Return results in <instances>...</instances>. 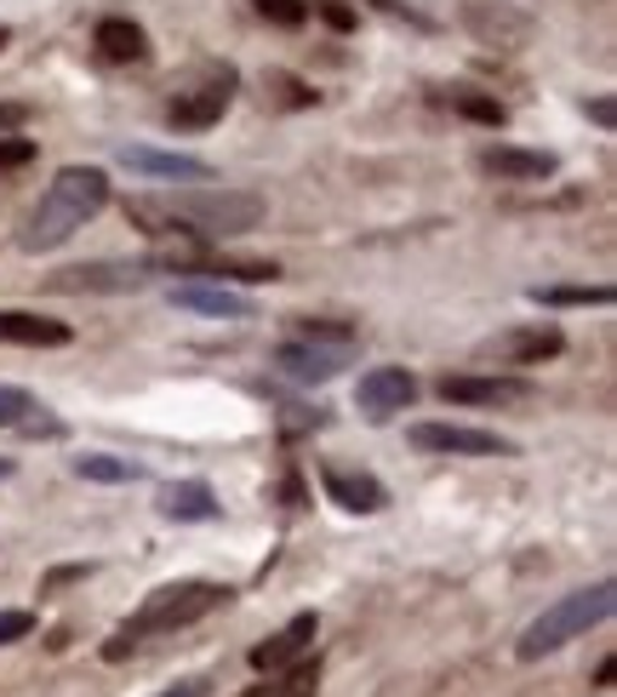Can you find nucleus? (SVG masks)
<instances>
[{
    "mask_svg": "<svg viewBox=\"0 0 617 697\" xmlns=\"http://www.w3.org/2000/svg\"><path fill=\"white\" fill-rule=\"evenodd\" d=\"M223 601H229V589H223V583H206V578L160 583L155 594H144V606H137L109 641H103V663L132 657L137 646L155 641V635H178V629H189V623H200V617H212Z\"/></svg>",
    "mask_w": 617,
    "mask_h": 697,
    "instance_id": "obj_1",
    "label": "nucleus"
},
{
    "mask_svg": "<svg viewBox=\"0 0 617 697\" xmlns=\"http://www.w3.org/2000/svg\"><path fill=\"white\" fill-rule=\"evenodd\" d=\"M103 207H109V178H103L97 166H63V172L46 183V194L34 201L18 246L23 252H52V246H63L69 235H75V229H86Z\"/></svg>",
    "mask_w": 617,
    "mask_h": 697,
    "instance_id": "obj_2",
    "label": "nucleus"
},
{
    "mask_svg": "<svg viewBox=\"0 0 617 697\" xmlns=\"http://www.w3.org/2000/svg\"><path fill=\"white\" fill-rule=\"evenodd\" d=\"M611 606H617V589H611V583H595V589L561 594L555 606H543V612L521 629V641H514V657L537 663V657H548V652H561L566 641H577V635H589L595 623H606V617H611Z\"/></svg>",
    "mask_w": 617,
    "mask_h": 697,
    "instance_id": "obj_3",
    "label": "nucleus"
},
{
    "mask_svg": "<svg viewBox=\"0 0 617 697\" xmlns=\"http://www.w3.org/2000/svg\"><path fill=\"white\" fill-rule=\"evenodd\" d=\"M406 441L418 452H446V457H509L514 441L492 435V429H469V423H411Z\"/></svg>",
    "mask_w": 617,
    "mask_h": 697,
    "instance_id": "obj_4",
    "label": "nucleus"
},
{
    "mask_svg": "<svg viewBox=\"0 0 617 697\" xmlns=\"http://www.w3.org/2000/svg\"><path fill=\"white\" fill-rule=\"evenodd\" d=\"M355 360V344H321V338H292L274 349V367L297 383H332Z\"/></svg>",
    "mask_w": 617,
    "mask_h": 697,
    "instance_id": "obj_5",
    "label": "nucleus"
},
{
    "mask_svg": "<svg viewBox=\"0 0 617 697\" xmlns=\"http://www.w3.org/2000/svg\"><path fill=\"white\" fill-rule=\"evenodd\" d=\"M566 349V338H561V326H514V331H503V338H492L487 349V360H498V367H543V360H555Z\"/></svg>",
    "mask_w": 617,
    "mask_h": 697,
    "instance_id": "obj_6",
    "label": "nucleus"
},
{
    "mask_svg": "<svg viewBox=\"0 0 617 697\" xmlns=\"http://www.w3.org/2000/svg\"><path fill=\"white\" fill-rule=\"evenodd\" d=\"M532 383L526 378H474V372H458V378H440V401H452V406H521L532 401Z\"/></svg>",
    "mask_w": 617,
    "mask_h": 697,
    "instance_id": "obj_7",
    "label": "nucleus"
},
{
    "mask_svg": "<svg viewBox=\"0 0 617 697\" xmlns=\"http://www.w3.org/2000/svg\"><path fill=\"white\" fill-rule=\"evenodd\" d=\"M355 401L372 423H384V418H395V412H406L411 401H418V378H411L406 367H372L355 389Z\"/></svg>",
    "mask_w": 617,
    "mask_h": 697,
    "instance_id": "obj_8",
    "label": "nucleus"
},
{
    "mask_svg": "<svg viewBox=\"0 0 617 697\" xmlns=\"http://www.w3.org/2000/svg\"><path fill=\"white\" fill-rule=\"evenodd\" d=\"M149 257L137 263H81V270H63L52 281V292H144L149 286Z\"/></svg>",
    "mask_w": 617,
    "mask_h": 697,
    "instance_id": "obj_9",
    "label": "nucleus"
},
{
    "mask_svg": "<svg viewBox=\"0 0 617 697\" xmlns=\"http://www.w3.org/2000/svg\"><path fill=\"white\" fill-rule=\"evenodd\" d=\"M321 486H326L332 504L349 509V515H377V509H389L384 480L366 475V469H337V463H326V469H321Z\"/></svg>",
    "mask_w": 617,
    "mask_h": 697,
    "instance_id": "obj_10",
    "label": "nucleus"
},
{
    "mask_svg": "<svg viewBox=\"0 0 617 697\" xmlns=\"http://www.w3.org/2000/svg\"><path fill=\"white\" fill-rule=\"evenodd\" d=\"M555 155L548 149H514V144H492V149H480V172L487 178H503V183H543V178H555Z\"/></svg>",
    "mask_w": 617,
    "mask_h": 697,
    "instance_id": "obj_11",
    "label": "nucleus"
},
{
    "mask_svg": "<svg viewBox=\"0 0 617 697\" xmlns=\"http://www.w3.org/2000/svg\"><path fill=\"white\" fill-rule=\"evenodd\" d=\"M229 104H234V75H223V81H212V86L184 92L178 104L166 109V120L178 126V131H206V126H218V120L229 115Z\"/></svg>",
    "mask_w": 617,
    "mask_h": 697,
    "instance_id": "obj_12",
    "label": "nucleus"
},
{
    "mask_svg": "<svg viewBox=\"0 0 617 697\" xmlns=\"http://www.w3.org/2000/svg\"><path fill=\"white\" fill-rule=\"evenodd\" d=\"M321 635V617L315 612H297L281 635H269L263 646H252V669L258 675H274V669H286V663H297L303 652H308V641Z\"/></svg>",
    "mask_w": 617,
    "mask_h": 697,
    "instance_id": "obj_13",
    "label": "nucleus"
},
{
    "mask_svg": "<svg viewBox=\"0 0 617 697\" xmlns=\"http://www.w3.org/2000/svg\"><path fill=\"white\" fill-rule=\"evenodd\" d=\"M463 23L474 29L480 41H498V46H521V41H532V18H526V12H514V7H492V0H469Z\"/></svg>",
    "mask_w": 617,
    "mask_h": 697,
    "instance_id": "obj_14",
    "label": "nucleus"
},
{
    "mask_svg": "<svg viewBox=\"0 0 617 697\" xmlns=\"http://www.w3.org/2000/svg\"><path fill=\"white\" fill-rule=\"evenodd\" d=\"M121 160L132 166V172H144V178H189V183L212 178V166L195 160V155H166V149H137V144H126Z\"/></svg>",
    "mask_w": 617,
    "mask_h": 697,
    "instance_id": "obj_15",
    "label": "nucleus"
},
{
    "mask_svg": "<svg viewBox=\"0 0 617 697\" xmlns=\"http://www.w3.org/2000/svg\"><path fill=\"white\" fill-rule=\"evenodd\" d=\"M0 344H23V349H63L69 326L46 315H23V309H0Z\"/></svg>",
    "mask_w": 617,
    "mask_h": 697,
    "instance_id": "obj_16",
    "label": "nucleus"
},
{
    "mask_svg": "<svg viewBox=\"0 0 617 697\" xmlns=\"http://www.w3.org/2000/svg\"><path fill=\"white\" fill-rule=\"evenodd\" d=\"M92 46H97L103 63H144L149 57V35L132 18H103L97 35H92Z\"/></svg>",
    "mask_w": 617,
    "mask_h": 697,
    "instance_id": "obj_17",
    "label": "nucleus"
},
{
    "mask_svg": "<svg viewBox=\"0 0 617 697\" xmlns=\"http://www.w3.org/2000/svg\"><path fill=\"white\" fill-rule=\"evenodd\" d=\"M171 304L178 309H200V315H229V320H247L252 315V297H240V292H229V286H206V281H195V286H171Z\"/></svg>",
    "mask_w": 617,
    "mask_h": 697,
    "instance_id": "obj_18",
    "label": "nucleus"
},
{
    "mask_svg": "<svg viewBox=\"0 0 617 697\" xmlns=\"http://www.w3.org/2000/svg\"><path fill=\"white\" fill-rule=\"evenodd\" d=\"M160 515L166 520H218L223 504H218V492L206 480H178V486L160 492Z\"/></svg>",
    "mask_w": 617,
    "mask_h": 697,
    "instance_id": "obj_19",
    "label": "nucleus"
},
{
    "mask_svg": "<svg viewBox=\"0 0 617 697\" xmlns=\"http://www.w3.org/2000/svg\"><path fill=\"white\" fill-rule=\"evenodd\" d=\"M321 691V657H297L286 669H274L263 686L240 691V697H315Z\"/></svg>",
    "mask_w": 617,
    "mask_h": 697,
    "instance_id": "obj_20",
    "label": "nucleus"
},
{
    "mask_svg": "<svg viewBox=\"0 0 617 697\" xmlns=\"http://www.w3.org/2000/svg\"><path fill=\"white\" fill-rule=\"evenodd\" d=\"M75 475L81 480H103V486H132V480H144V463L109 457V452H86V457H75Z\"/></svg>",
    "mask_w": 617,
    "mask_h": 697,
    "instance_id": "obj_21",
    "label": "nucleus"
},
{
    "mask_svg": "<svg viewBox=\"0 0 617 697\" xmlns=\"http://www.w3.org/2000/svg\"><path fill=\"white\" fill-rule=\"evenodd\" d=\"M532 304H543V309H583V304H611V286H532Z\"/></svg>",
    "mask_w": 617,
    "mask_h": 697,
    "instance_id": "obj_22",
    "label": "nucleus"
},
{
    "mask_svg": "<svg viewBox=\"0 0 617 697\" xmlns=\"http://www.w3.org/2000/svg\"><path fill=\"white\" fill-rule=\"evenodd\" d=\"M452 109L463 115V120H474V126H503L509 120V109L498 104V97H487V92H452Z\"/></svg>",
    "mask_w": 617,
    "mask_h": 697,
    "instance_id": "obj_23",
    "label": "nucleus"
},
{
    "mask_svg": "<svg viewBox=\"0 0 617 697\" xmlns=\"http://www.w3.org/2000/svg\"><path fill=\"white\" fill-rule=\"evenodd\" d=\"M29 412H34L29 389H12V383H0V429H18V423H23Z\"/></svg>",
    "mask_w": 617,
    "mask_h": 697,
    "instance_id": "obj_24",
    "label": "nucleus"
},
{
    "mask_svg": "<svg viewBox=\"0 0 617 697\" xmlns=\"http://www.w3.org/2000/svg\"><path fill=\"white\" fill-rule=\"evenodd\" d=\"M321 423H326L321 406H315V412H308V406H286V412H281V435L297 441V435H308V429H321Z\"/></svg>",
    "mask_w": 617,
    "mask_h": 697,
    "instance_id": "obj_25",
    "label": "nucleus"
},
{
    "mask_svg": "<svg viewBox=\"0 0 617 697\" xmlns=\"http://www.w3.org/2000/svg\"><path fill=\"white\" fill-rule=\"evenodd\" d=\"M258 12H263L269 23H281V29H297V23L308 18L303 0H258Z\"/></svg>",
    "mask_w": 617,
    "mask_h": 697,
    "instance_id": "obj_26",
    "label": "nucleus"
},
{
    "mask_svg": "<svg viewBox=\"0 0 617 697\" xmlns=\"http://www.w3.org/2000/svg\"><path fill=\"white\" fill-rule=\"evenodd\" d=\"M97 567H92V560H75V567H52L46 578H41V594H57V589H69V583H86Z\"/></svg>",
    "mask_w": 617,
    "mask_h": 697,
    "instance_id": "obj_27",
    "label": "nucleus"
},
{
    "mask_svg": "<svg viewBox=\"0 0 617 697\" xmlns=\"http://www.w3.org/2000/svg\"><path fill=\"white\" fill-rule=\"evenodd\" d=\"M29 160H34V144H29V138H0V178H7V172H23Z\"/></svg>",
    "mask_w": 617,
    "mask_h": 697,
    "instance_id": "obj_28",
    "label": "nucleus"
},
{
    "mask_svg": "<svg viewBox=\"0 0 617 697\" xmlns=\"http://www.w3.org/2000/svg\"><path fill=\"white\" fill-rule=\"evenodd\" d=\"M269 86L281 92V104H286V109H308V104H315V92H308L303 81H292V75H269Z\"/></svg>",
    "mask_w": 617,
    "mask_h": 697,
    "instance_id": "obj_29",
    "label": "nucleus"
},
{
    "mask_svg": "<svg viewBox=\"0 0 617 697\" xmlns=\"http://www.w3.org/2000/svg\"><path fill=\"white\" fill-rule=\"evenodd\" d=\"M34 635V612H0V646L29 641Z\"/></svg>",
    "mask_w": 617,
    "mask_h": 697,
    "instance_id": "obj_30",
    "label": "nucleus"
},
{
    "mask_svg": "<svg viewBox=\"0 0 617 697\" xmlns=\"http://www.w3.org/2000/svg\"><path fill=\"white\" fill-rule=\"evenodd\" d=\"M321 18H326L332 29H355V12L343 7V0H321Z\"/></svg>",
    "mask_w": 617,
    "mask_h": 697,
    "instance_id": "obj_31",
    "label": "nucleus"
},
{
    "mask_svg": "<svg viewBox=\"0 0 617 697\" xmlns=\"http://www.w3.org/2000/svg\"><path fill=\"white\" fill-rule=\"evenodd\" d=\"M212 691V680H200V675H189V680H178V686H166L160 697H206Z\"/></svg>",
    "mask_w": 617,
    "mask_h": 697,
    "instance_id": "obj_32",
    "label": "nucleus"
},
{
    "mask_svg": "<svg viewBox=\"0 0 617 697\" xmlns=\"http://www.w3.org/2000/svg\"><path fill=\"white\" fill-rule=\"evenodd\" d=\"M29 120V104H0V131H18Z\"/></svg>",
    "mask_w": 617,
    "mask_h": 697,
    "instance_id": "obj_33",
    "label": "nucleus"
},
{
    "mask_svg": "<svg viewBox=\"0 0 617 697\" xmlns=\"http://www.w3.org/2000/svg\"><path fill=\"white\" fill-rule=\"evenodd\" d=\"M589 115H595L600 126H611V120H617V109H611V97H595V104H589Z\"/></svg>",
    "mask_w": 617,
    "mask_h": 697,
    "instance_id": "obj_34",
    "label": "nucleus"
},
{
    "mask_svg": "<svg viewBox=\"0 0 617 697\" xmlns=\"http://www.w3.org/2000/svg\"><path fill=\"white\" fill-rule=\"evenodd\" d=\"M281 492H286V504H303V480H297V475H286V486H281Z\"/></svg>",
    "mask_w": 617,
    "mask_h": 697,
    "instance_id": "obj_35",
    "label": "nucleus"
},
{
    "mask_svg": "<svg viewBox=\"0 0 617 697\" xmlns=\"http://www.w3.org/2000/svg\"><path fill=\"white\" fill-rule=\"evenodd\" d=\"M12 469H18V463H12V457H0V480H7Z\"/></svg>",
    "mask_w": 617,
    "mask_h": 697,
    "instance_id": "obj_36",
    "label": "nucleus"
},
{
    "mask_svg": "<svg viewBox=\"0 0 617 697\" xmlns=\"http://www.w3.org/2000/svg\"><path fill=\"white\" fill-rule=\"evenodd\" d=\"M7 41H12V29H7V23H0V46H7Z\"/></svg>",
    "mask_w": 617,
    "mask_h": 697,
    "instance_id": "obj_37",
    "label": "nucleus"
}]
</instances>
